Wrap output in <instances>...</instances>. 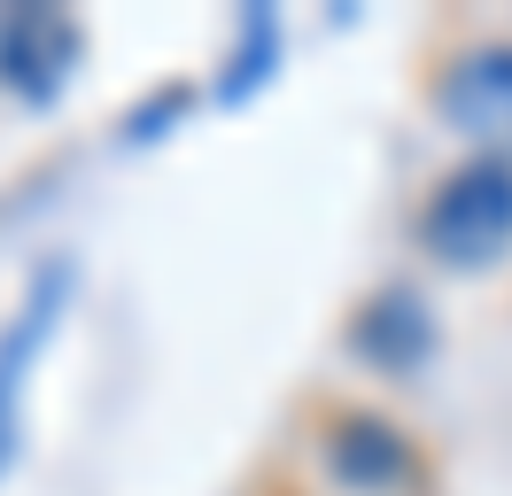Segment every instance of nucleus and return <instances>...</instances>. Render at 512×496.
<instances>
[{
	"instance_id": "f257e3e1",
	"label": "nucleus",
	"mask_w": 512,
	"mask_h": 496,
	"mask_svg": "<svg viewBox=\"0 0 512 496\" xmlns=\"http://www.w3.org/2000/svg\"><path fill=\"white\" fill-rule=\"evenodd\" d=\"M419 248L450 272H489L512 248V155H466L419 202Z\"/></svg>"
},
{
	"instance_id": "f03ea898",
	"label": "nucleus",
	"mask_w": 512,
	"mask_h": 496,
	"mask_svg": "<svg viewBox=\"0 0 512 496\" xmlns=\"http://www.w3.org/2000/svg\"><path fill=\"white\" fill-rule=\"evenodd\" d=\"M319 465L357 496H396L419 481V442L373 403H334L319 419Z\"/></svg>"
},
{
	"instance_id": "7ed1b4c3",
	"label": "nucleus",
	"mask_w": 512,
	"mask_h": 496,
	"mask_svg": "<svg viewBox=\"0 0 512 496\" xmlns=\"http://www.w3.org/2000/svg\"><path fill=\"white\" fill-rule=\"evenodd\" d=\"M70 287H78L70 256H47L32 272V287H24V303L0 318V473L16 465V442H24V388H32V365H39V349H47V334H55V318H63Z\"/></svg>"
},
{
	"instance_id": "20e7f679",
	"label": "nucleus",
	"mask_w": 512,
	"mask_h": 496,
	"mask_svg": "<svg viewBox=\"0 0 512 496\" xmlns=\"http://www.w3.org/2000/svg\"><path fill=\"white\" fill-rule=\"evenodd\" d=\"M435 117L450 132H466L481 155H512V47L505 39H474L435 70Z\"/></svg>"
},
{
	"instance_id": "39448f33",
	"label": "nucleus",
	"mask_w": 512,
	"mask_h": 496,
	"mask_svg": "<svg viewBox=\"0 0 512 496\" xmlns=\"http://www.w3.org/2000/svg\"><path fill=\"white\" fill-rule=\"evenodd\" d=\"M78 55H86V24H78L70 8H47V0L0 8V86L16 93V101L47 109V101L70 86Z\"/></svg>"
},
{
	"instance_id": "423d86ee",
	"label": "nucleus",
	"mask_w": 512,
	"mask_h": 496,
	"mask_svg": "<svg viewBox=\"0 0 512 496\" xmlns=\"http://www.w3.org/2000/svg\"><path fill=\"white\" fill-rule=\"evenodd\" d=\"M350 357H357V365H373V372H388V380L419 372L427 357H435V310H427V295L404 287V279L357 295V310H350Z\"/></svg>"
},
{
	"instance_id": "0eeeda50",
	"label": "nucleus",
	"mask_w": 512,
	"mask_h": 496,
	"mask_svg": "<svg viewBox=\"0 0 512 496\" xmlns=\"http://www.w3.org/2000/svg\"><path fill=\"white\" fill-rule=\"evenodd\" d=\"M272 55H280V16H272V8H241L233 55H225V78H218V101H249V86L272 78Z\"/></svg>"
},
{
	"instance_id": "6e6552de",
	"label": "nucleus",
	"mask_w": 512,
	"mask_h": 496,
	"mask_svg": "<svg viewBox=\"0 0 512 496\" xmlns=\"http://www.w3.org/2000/svg\"><path fill=\"white\" fill-rule=\"evenodd\" d=\"M187 101H194V86H156L140 109H125V140H163V124L179 117Z\"/></svg>"
}]
</instances>
